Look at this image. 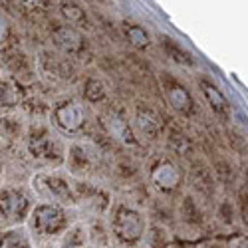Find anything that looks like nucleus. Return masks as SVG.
<instances>
[{
  "mask_svg": "<svg viewBox=\"0 0 248 248\" xmlns=\"http://www.w3.org/2000/svg\"><path fill=\"white\" fill-rule=\"evenodd\" d=\"M34 187L46 199L60 201V202H66V204L74 202L70 181L60 173H40L38 177H34Z\"/></svg>",
  "mask_w": 248,
  "mask_h": 248,
  "instance_id": "obj_1",
  "label": "nucleus"
},
{
  "mask_svg": "<svg viewBox=\"0 0 248 248\" xmlns=\"http://www.w3.org/2000/svg\"><path fill=\"white\" fill-rule=\"evenodd\" d=\"M28 147H30V153L36 159L48 161V163H52L56 159V155L60 153V145L54 141V135L44 127H38L30 133Z\"/></svg>",
  "mask_w": 248,
  "mask_h": 248,
  "instance_id": "obj_2",
  "label": "nucleus"
},
{
  "mask_svg": "<svg viewBox=\"0 0 248 248\" xmlns=\"http://www.w3.org/2000/svg\"><path fill=\"white\" fill-rule=\"evenodd\" d=\"M54 119L64 131H78L86 123V111L78 101H64L54 109Z\"/></svg>",
  "mask_w": 248,
  "mask_h": 248,
  "instance_id": "obj_3",
  "label": "nucleus"
},
{
  "mask_svg": "<svg viewBox=\"0 0 248 248\" xmlns=\"http://www.w3.org/2000/svg\"><path fill=\"white\" fill-rule=\"evenodd\" d=\"M28 206V199L22 191L16 189H6L0 191V218H16L20 215H24Z\"/></svg>",
  "mask_w": 248,
  "mask_h": 248,
  "instance_id": "obj_4",
  "label": "nucleus"
},
{
  "mask_svg": "<svg viewBox=\"0 0 248 248\" xmlns=\"http://www.w3.org/2000/svg\"><path fill=\"white\" fill-rule=\"evenodd\" d=\"M52 40H54V44L60 50H64L66 54H78L81 50V46H84L81 34L76 28H72L70 24H58L52 30Z\"/></svg>",
  "mask_w": 248,
  "mask_h": 248,
  "instance_id": "obj_5",
  "label": "nucleus"
},
{
  "mask_svg": "<svg viewBox=\"0 0 248 248\" xmlns=\"http://www.w3.org/2000/svg\"><path fill=\"white\" fill-rule=\"evenodd\" d=\"M163 88H165V93H167V99L169 103L181 113H191L193 111V99L189 95V92L185 90L177 79L165 76L163 78Z\"/></svg>",
  "mask_w": 248,
  "mask_h": 248,
  "instance_id": "obj_6",
  "label": "nucleus"
},
{
  "mask_svg": "<svg viewBox=\"0 0 248 248\" xmlns=\"http://www.w3.org/2000/svg\"><path fill=\"white\" fill-rule=\"evenodd\" d=\"M34 222H36V229L44 232H54L64 222V213L56 204H40L34 211Z\"/></svg>",
  "mask_w": 248,
  "mask_h": 248,
  "instance_id": "obj_7",
  "label": "nucleus"
},
{
  "mask_svg": "<svg viewBox=\"0 0 248 248\" xmlns=\"http://www.w3.org/2000/svg\"><path fill=\"white\" fill-rule=\"evenodd\" d=\"M60 10H62V16L68 20V24L72 28H88V24H90L88 14L79 4L72 2V0H64V2L60 4Z\"/></svg>",
  "mask_w": 248,
  "mask_h": 248,
  "instance_id": "obj_8",
  "label": "nucleus"
},
{
  "mask_svg": "<svg viewBox=\"0 0 248 248\" xmlns=\"http://www.w3.org/2000/svg\"><path fill=\"white\" fill-rule=\"evenodd\" d=\"M201 88H202V93L206 95V99H209L213 111H217L218 115H226V113L231 111L229 101H226V97L222 95V92H220L217 86H213L211 81L202 79V81H201Z\"/></svg>",
  "mask_w": 248,
  "mask_h": 248,
  "instance_id": "obj_9",
  "label": "nucleus"
},
{
  "mask_svg": "<svg viewBox=\"0 0 248 248\" xmlns=\"http://www.w3.org/2000/svg\"><path fill=\"white\" fill-rule=\"evenodd\" d=\"M153 181L159 185L161 189H175V185L179 181V173H177V167L175 165H171L169 161L165 163H159L155 171H153Z\"/></svg>",
  "mask_w": 248,
  "mask_h": 248,
  "instance_id": "obj_10",
  "label": "nucleus"
},
{
  "mask_svg": "<svg viewBox=\"0 0 248 248\" xmlns=\"http://www.w3.org/2000/svg\"><path fill=\"white\" fill-rule=\"evenodd\" d=\"M115 229H119L121 234H131L133 232L135 236H139V232H141V218H139L137 213L123 209L119 213L117 220H115Z\"/></svg>",
  "mask_w": 248,
  "mask_h": 248,
  "instance_id": "obj_11",
  "label": "nucleus"
},
{
  "mask_svg": "<svg viewBox=\"0 0 248 248\" xmlns=\"http://www.w3.org/2000/svg\"><path fill=\"white\" fill-rule=\"evenodd\" d=\"M135 123H137V127L145 133V135H151L155 137L159 127H161V123H159V117L151 111V109H139L137 115H135Z\"/></svg>",
  "mask_w": 248,
  "mask_h": 248,
  "instance_id": "obj_12",
  "label": "nucleus"
},
{
  "mask_svg": "<svg viewBox=\"0 0 248 248\" xmlns=\"http://www.w3.org/2000/svg\"><path fill=\"white\" fill-rule=\"evenodd\" d=\"M108 127L111 131V135L123 143H135L133 139V133H131V127L127 125V121H123L119 115H111L109 121H108Z\"/></svg>",
  "mask_w": 248,
  "mask_h": 248,
  "instance_id": "obj_13",
  "label": "nucleus"
},
{
  "mask_svg": "<svg viewBox=\"0 0 248 248\" xmlns=\"http://www.w3.org/2000/svg\"><path fill=\"white\" fill-rule=\"evenodd\" d=\"M163 50H167L169 58H173L177 64H183V66H193V56L189 52H185L175 40L171 38H163Z\"/></svg>",
  "mask_w": 248,
  "mask_h": 248,
  "instance_id": "obj_14",
  "label": "nucleus"
},
{
  "mask_svg": "<svg viewBox=\"0 0 248 248\" xmlns=\"http://www.w3.org/2000/svg\"><path fill=\"white\" fill-rule=\"evenodd\" d=\"M18 92L8 79H0V109L14 108L18 103Z\"/></svg>",
  "mask_w": 248,
  "mask_h": 248,
  "instance_id": "obj_15",
  "label": "nucleus"
},
{
  "mask_svg": "<svg viewBox=\"0 0 248 248\" xmlns=\"http://www.w3.org/2000/svg\"><path fill=\"white\" fill-rule=\"evenodd\" d=\"M125 32H127V38L131 40L133 46H137V48L149 46V36H147V32L143 30L141 26H127Z\"/></svg>",
  "mask_w": 248,
  "mask_h": 248,
  "instance_id": "obj_16",
  "label": "nucleus"
},
{
  "mask_svg": "<svg viewBox=\"0 0 248 248\" xmlns=\"http://www.w3.org/2000/svg\"><path fill=\"white\" fill-rule=\"evenodd\" d=\"M103 84L101 81H97V79H88V84H86V97H88V101H92V103H97V101H101L103 99Z\"/></svg>",
  "mask_w": 248,
  "mask_h": 248,
  "instance_id": "obj_17",
  "label": "nucleus"
},
{
  "mask_svg": "<svg viewBox=\"0 0 248 248\" xmlns=\"http://www.w3.org/2000/svg\"><path fill=\"white\" fill-rule=\"evenodd\" d=\"M24 231H10L2 242L4 248H24L26 246V238L22 234Z\"/></svg>",
  "mask_w": 248,
  "mask_h": 248,
  "instance_id": "obj_18",
  "label": "nucleus"
},
{
  "mask_svg": "<svg viewBox=\"0 0 248 248\" xmlns=\"http://www.w3.org/2000/svg\"><path fill=\"white\" fill-rule=\"evenodd\" d=\"M22 4L28 10H42L48 6V0H22Z\"/></svg>",
  "mask_w": 248,
  "mask_h": 248,
  "instance_id": "obj_19",
  "label": "nucleus"
},
{
  "mask_svg": "<svg viewBox=\"0 0 248 248\" xmlns=\"http://www.w3.org/2000/svg\"><path fill=\"white\" fill-rule=\"evenodd\" d=\"M6 36H8V24H6V20L0 16V42H2Z\"/></svg>",
  "mask_w": 248,
  "mask_h": 248,
  "instance_id": "obj_20",
  "label": "nucleus"
}]
</instances>
